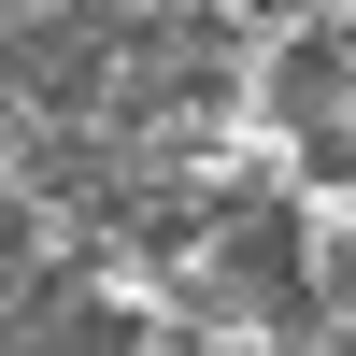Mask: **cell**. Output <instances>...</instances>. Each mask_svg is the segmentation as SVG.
I'll list each match as a JSON object with an SVG mask.
<instances>
[{
	"label": "cell",
	"instance_id": "1",
	"mask_svg": "<svg viewBox=\"0 0 356 356\" xmlns=\"http://www.w3.org/2000/svg\"><path fill=\"white\" fill-rule=\"evenodd\" d=\"M300 285H314L328 314H356V200H328V214L300 228Z\"/></svg>",
	"mask_w": 356,
	"mask_h": 356
}]
</instances>
